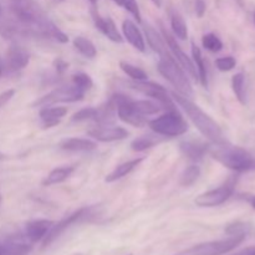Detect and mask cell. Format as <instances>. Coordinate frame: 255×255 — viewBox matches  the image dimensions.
Here are the masks:
<instances>
[{"label":"cell","instance_id":"obj_16","mask_svg":"<svg viewBox=\"0 0 255 255\" xmlns=\"http://www.w3.org/2000/svg\"><path fill=\"white\" fill-rule=\"evenodd\" d=\"M32 251V244L24 237L9 238L0 242V255H29Z\"/></svg>","mask_w":255,"mask_h":255},{"label":"cell","instance_id":"obj_13","mask_svg":"<svg viewBox=\"0 0 255 255\" xmlns=\"http://www.w3.org/2000/svg\"><path fill=\"white\" fill-rule=\"evenodd\" d=\"M30 61V55L24 47L19 45H11L6 51V56L2 61V72L14 74L25 69Z\"/></svg>","mask_w":255,"mask_h":255},{"label":"cell","instance_id":"obj_11","mask_svg":"<svg viewBox=\"0 0 255 255\" xmlns=\"http://www.w3.org/2000/svg\"><path fill=\"white\" fill-rule=\"evenodd\" d=\"M91 212H92L91 207H84V208L77 209V211L74 212L72 214L65 217V218H62L60 222L55 223L54 226H52V228L50 229L49 233H47V236L45 237L42 246L44 247L50 246V244H51L54 241H56V239L59 238L61 234H64L65 232L70 228V227H72L74 224L79 223V222L84 221V219L89 218L90 214H91Z\"/></svg>","mask_w":255,"mask_h":255},{"label":"cell","instance_id":"obj_14","mask_svg":"<svg viewBox=\"0 0 255 255\" xmlns=\"http://www.w3.org/2000/svg\"><path fill=\"white\" fill-rule=\"evenodd\" d=\"M55 224L54 221H49V219H36V221H30L25 224L24 229V238L26 239L29 243L35 244L40 241H44L45 237L52 228Z\"/></svg>","mask_w":255,"mask_h":255},{"label":"cell","instance_id":"obj_19","mask_svg":"<svg viewBox=\"0 0 255 255\" xmlns=\"http://www.w3.org/2000/svg\"><path fill=\"white\" fill-rule=\"evenodd\" d=\"M209 144L199 141H183L179 144V149L189 161L198 162L203 159L207 152H209Z\"/></svg>","mask_w":255,"mask_h":255},{"label":"cell","instance_id":"obj_39","mask_svg":"<svg viewBox=\"0 0 255 255\" xmlns=\"http://www.w3.org/2000/svg\"><path fill=\"white\" fill-rule=\"evenodd\" d=\"M14 95H15V90H6V91L1 92V94H0V109L4 107L5 105H6L7 102L14 97Z\"/></svg>","mask_w":255,"mask_h":255},{"label":"cell","instance_id":"obj_42","mask_svg":"<svg viewBox=\"0 0 255 255\" xmlns=\"http://www.w3.org/2000/svg\"><path fill=\"white\" fill-rule=\"evenodd\" d=\"M232 255H255V247H249V248L243 249V251L238 252V253H234Z\"/></svg>","mask_w":255,"mask_h":255},{"label":"cell","instance_id":"obj_40","mask_svg":"<svg viewBox=\"0 0 255 255\" xmlns=\"http://www.w3.org/2000/svg\"><path fill=\"white\" fill-rule=\"evenodd\" d=\"M54 67H55V70H56V72L57 74H64L65 71H66L67 69H69V64H67L66 61H65V60H62V59H56L54 61Z\"/></svg>","mask_w":255,"mask_h":255},{"label":"cell","instance_id":"obj_50","mask_svg":"<svg viewBox=\"0 0 255 255\" xmlns=\"http://www.w3.org/2000/svg\"><path fill=\"white\" fill-rule=\"evenodd\" d=\"M254 24H255V12H254Z\"/></svg>","mask_w":255,"mask_h":255},{"label":"cell","instance_id":"obj_18","mask_svg":"<svg viewBox=\"0 0 255 255\" xmlns=\"http://www.w3.org/2000/svg\"><path fill=\"white\" fill-rule=\"evenodd\" d=\"M122 31H124V36L126 37L127 41L132 45L138 51L144 52L146 51V44H144V37L137 25L129 19L125 20L122 22Z\"/></svg>","mask_w":255,"mask_h":255},{"label":"cell","instance_id":"obj_15","mask_svg":"<svg viewBox=\"0 0 255 255\" xmlns=\"http://www.w3.org/2000/svg\"><path fill=\"white\" fill-rule=\"evenodd\" d=\"M89 136L100 142L121 141L128 136V131L119 126H99L90 129Z\"/></svg>","mask_w":255,"mask_h":255},{"label":"cell","instance_id":"obj_4","mask_svg":"<svg viewBox=\"0 0 255 255\" xmlns=\"http://www.w3.org/2000/svg\"><path fill=\"white\" fill-rule=\"evenodd\" d=\"M159 74L168 80L169 84L178 91V94L183 95L186 97H191L193 95V89L187 77L184 70L177 64L173 56L159 57V61L157 64Z\"/></svg>","mask_w":255,"mask_h":255},{"label":"cell","instance_id":"obj_30","mask_svg":"<svg viewBox=\"0 0 255 255\" xmlns=\"http://www.w3.org/2000/svg\"><path fill=\"white\" fill-rule=\"evenodd\" d=\"M133 106L137 111L143 116H149V115L158 114L162 110V106L158 102L148 101V100H133Z\"/></svg>","mask_w":255,"mask_h":255},{"label":"cell","instance_id":"obj_43","mask_svg":"<svg viewBox=\"0 0 255 255\" xmlns=\"http://www.w3.org/2000/svg\"><path fill=\"white\" fill-rule=\"evenodd\" d=\"M5 159H7V156H6V154L2 153V152H0V162L5 161Z\"/></svg>","mask_w":255,"mask_h":255},{"label":"cell","instance_id":"obj_51","mask_svg":"<svg viewBox=\"0 0 255 255\" xmlns=\"http://www.w3.org/2000/svg\"><path fill=\"white\" fill-rule=\"evenodd\" d=\"M114 1H115V2H117V0H114Z\"/></svg>","mask_w":255,"mask_h":255},{"label":"cell","instance_id":"obj_28","mask_svg":"<svg viewBox=\"0 0 255 255\" xmlns=\"http://www.w3.org/2000/svg\"><path fill=\"white\" fill-rule=\"evenodd\" d=\"M74 46L76 47L77 51L81 55H84L87 59H94L97 55L96 46L94 45V42L91 40L86 39L84 36H76L74 39Z\"/></svg>","mask_w":255,"mask_h":255},{"label":"cell","instance_id":"obj_21","mask_svg":"<svg viewBox=\"0 0 255 255\" xmlns=\"http://www.w3.org/2000/svg\"><path fill=\"white\" fill-rule=\"evenodd\" d=\"M143 161H144V157H138V158L129 159V161L119 164L117 167H115L114 171L110 172V173L107 174L105 181H106L107 183H112V182H116L117 179L124 178L125 176L131 173L133 169H136Z\"/></svg>","mask_w":255,"mask_h":255},{"label":"cell","instance_id":"obj_7","mask_svg":"<svg viewBox=\"0 0 255 255\" xmlns=\"http://www.w3.org/2000/svg\"><path fill=\"white\" fill-rule=\"evenodd\" d=\"M237 182H238V177L231 176L228 178V181L224 182L218 188L211 189V191L199 194L194 199V203L198 207H208V208H211V207H218L221 204L226 203L231 198L232 194L234 193Z\"/></svg>","mask_w":255,"mask_h":255},{"label":"cell","instance_id":"obj_8","mask_svg":"<svg viewBox=\"0 0 255 255\" xmlns=\"http://www.w3.org/2000/svg\"><path fill=\"white\" fill-rule=\"evenodd\" d=\"M111 100L114 101L115 106H116L117 116L120 117V120L136 127H142L147 125L148 121L146 120V116L141 115L134 109L133 100L129 99L128 96L116 94L111 97Z\"/></svg>","mask_w":255,"mask_h":255},{"label":"cell","instance_id":"obj_33","mask_svg":"<svg viewBox=\"0 0 255 255\" xmlns=\"http://www.w3.org/2000/svg\"><path fill=\"white\" fill-rule=\"evenodd\" d=\"M202 44H203L204 49L211 52H219L223 49V42H222V40L216 34H212V32L206 34L202 37Z\"/></svg>","mask_w":255,"mask_h":255},{"label":"cell","instance_id":"obj_23","mask_svg":"<svg viewBox=\"0 0 255 255\" xmlns=\"http://www.w3.org/2000/svg\"><path fill=\"white\" fill-rule=\"evenodd\" d=\"M67 109L62 106L57 107H49L45 106L44 109L40 110V119H41L42 124H44L45 127H52L56 126L60 121L62 120V117L66 116Z\"/></svg>","mask_w":255,"mask_h":255},{"label":"cell","instance_id":"obj_36","mask_svg":"<svg viewBox=\"0 0 255 255\" xmlns=\"http://www.w3.org/2000/svg\"><path fill=\"white\" fill-rule=\"evenodd\" d=\"M116 4L121 5V6H124L125 9L127 10V11L131 12V14L133 15L134 19L137 20V22H142L141 11H139L138 4H137V0H117Z\"/></svg>","mask_w":255,"mask_h":255},{"label":"cell","instance_id":"obj_32","mask_svg":"<svg viewBox=\"0 0 255 255\" xmlns=\"http://www.w3.org/2000/svg\"><path fill=\"white\" fill-rule=\"evenodd\" d=\"M199 176H201V168L196 166V164H192V166L187 167L183 171V173L181 174L179 183L183 187H191L192 184H194L198 181Z\"/></svg>","mask_w":255,"mask_h":255},{"label":"cell","instance_id":"obj_1","mask_svg":"<svg viewBox=\"0 0 255 255\" xmlns=\"http://www.w3.org/2000/svg\"><path fill=\"white\" fill-rule=\"evenodd\" d=\"M9 9L15 22L0 25V31L4 35H31L45 39H54L65 44L69 37L62 32L40 5L32 0H9Z\"/></svg>","mask_w":255,"mask_h":255},{"label":"cell","instance_id":"obj_17","mask_svg":"<svg viewBox=\"0 0 255 255\" xmlns=\"http://www.w3.org/2000/svg\"><path fill=\"white\" fill-rule=\"evenodd\" d=\"M92 19H94L95 26L107 37L111 41L114 42H122L124 41V37L121 36V34L117 30L116 24L114 22V20L111 17H102L101 15L97 11H92Z\"/></svg>","mask_w":255,"mask_h":255},{"label":"cell","instance_id":"obj_49","mask_svg":"<svg viewBox=\"0 0 255 255\" xmlns=\"http://www.w3.org/2000/svg\"><path fill=\"white\" fill-rule=\"evenodd\" d=\"M0 203H1V194H0Z\"/></svg>","mask_w":255,"mask_h":255},{"label":"cell","instance_id":"obj_46","mask_svg":"<svg viewBox=\"0 0 255 255\" xmlns=\"http://www.w3.org/2000/svg\"><path fill=\"white\" fill-rule=\"evenodd\" d=\"M251 204H252V207L255 209V197H253V198L251 199Z\"/></svg>","mask_w":255,"mask_h":255},{"label":"cell","instance_id":"obj_6","mask_svg":"<svg viewBox=\"0 0 255 255\" xmlns=\"http://www.w3.org/2000/svg\"><path fill=\"white\" fill-rule=\"evenodd\" d=\"M244 239H246L244 234H242V236H231L227 239L197 244V246L179 252L176 255H223L241 246Z\"/></svg>","mask_w":255,"mask_h":255},{"label":"cell","instance_id":"obj_41","mask_svg":"<svg viewBox=\"0 0 255 255\" xmlns=\"http://www.w3.org/2000/svg\"><path fill=\"white\" fill-rule=\"evenodd\" d=\"M207 9V5L204 2V0H197L196 1V12H197V16L202 17L206 12Z\"/></svg>","mask_w":255,"mask_h":255},{"label":"cell","instance_id":"obj_24","mask_svg":"<svg viewBox=\"0 0 255 255\" xmlns=\"http://www.w3.org/2000/svg\"><path fill=\"white\" fill-rule=\"evenodd\" d=\"M192 57H193V62L197 67V72H198V81L201 82L202 86L207 89L208 87V70H207V65L201 49L194 42H192Z\"/></svg>","mask_w":255,"mask_h":255},{"label":"cell","instance_id":"obj_35","mask_svg":"<svg viewBox=\"0 0 255 255\" xmlns=\"http://www.w3.org/2000/svg\"><path fill=\"white\" fill-rule=\"evenodd\" d=\"M72 82H74V85H76L77 87H80V89L85 92L91 90L92 86H94L92 79L89 75L85 74V72H79V74L74 75V76H72Z\"/></svg>","mask_w":255,"mask_h":255},{"label":"cell","instance_id":"obj_2","mask_svg":"<svg viewBox=\"0 0 255 255\" xmlns=\"http://www.w3.org/2000/svg\"><path fill=\"white\" fill-rule=\"evenodd\" d=\"M171 95L172 99L178 104L179 107H182V110L186 112L189 120L194 124V126L208 141H211L214 144L228 143L221 126L209 115H207L201 107L197 106L188 97L183 96V95L177 94V92H172Z\"/></svg>","mask_w":255,"mask_h":255},{"label":"cell","instance_id":"obj_44","mask_svg":"<svg viewBox=\"0 0 255 255\" xmlns=\"http://www.w3.org/2000/svg\"><path fill=\"white\" fill-rule=\"evenodd\" d=\"M151 1L153 2V4L156 5L157 7H159V6H161V0H151Z\"/></svg>","mask_w":255,"mask_h":255},{"label":"cell","instance_id":"obj_26","mask_svg":"<svg viewBox=\"0 0 255 255\" xmlns=\"http://www.w3.org/2000/svg\"><path fill=\"white\" fill-rule=\"evenodd\" d=\"M171 27L173 35L179 40H186L188 36V27L183 16L178 11H172L171 14Z\"/></svg>","mask_w":255,"mask_h":255},{"label":"cell","instance_id":"obj_45","mask_svg":"<svg viewBox=\"0 0 255 255\" xmlns=\"http://www.w3.org/2000/svg\"><path fill=\"white\" fill-rule=\"evenodd\" d=\"M2 75V60L1 57H0V76Z\"/></svg>","mask_w":255,"mask_h":255},{"label":"cell","instance_id":"obj_52","mask_svg":"<svg viewBox=\"0 0 255 255\" xmlns=\"http://www.w3.org/2000/svg\"><path fill=\"white\" fill-rule=\"evenodd\" d=\"M59 1H64V0H59Z\"/></svg>","mask_w":255,"mask_h":255},{"label":"cell","instance_id":"obj_48","mask_svg":"<svg viewBox=\"0 0 255 255\" xmlns=\"http://www.w3.org/2000/svg\"><path fill=\"white\" fill-rule=\"evenodd\" d=\"M0 14H1V5H0Z\"/></svg>","mask_w":255,"mask_h":255},{"label":"cell","instance_id":"obj_10","mask_svg":"<svg viewBox=\"0 0 255 255\" xmlns=\"http://www.w3.org/2000/svg\"><path fill=\"white\" fill-rule=\"evenodd\" d=\"M128 86H131V89L136 90L141 94L146 95V96L156 100L163 109L176 110V105L173 104V99L169 97L168 91L163 86L156 84V82H151L148 80H146V81H133L128 82Z\"/></svg>","mask_w":255,"mask_h":255},{"label":"cell","instance_id":"obj_34","mask_svg":"<svg viewBox=\"0 0 255 255\" xmlns=\"http://www.w3.org/2000/svg\"><path fill=\"white\" fill-rule=\"evenodd\" d=\"M97 119V109L94 107H86V109L80 110L79 112L74 114V116L71 117L72 122H81V121H96Z\"/></svg>","mask_w":255,"mask_h":255},{"label":"cell","instance_id":"obj_12","mask_svg":"<svg viewBox=\"0 0 255 255\" xmlns=\"http://www.w3.org/2000/svg\"><path fill=\"white\" fill-rule=\"evenodd\" d=\"M162 34H163L167 46H168L169 51H171L172 56L174 57L177 64H178L179 66H181L182 69L194 80V81H198V72H197V67L196 65H194L193 60L182 50V47L179 46L178 42H177L176 37L172 36L163 26H162Z\"/></svg>","mask_w":255,"mask_h":255},{"label":"cell","instance_id":"obj_29","mask_svg":"<svg viewBox=\"0 0 255 255\" xmlns=\"http://www.w3.org/2000/svg\"><path fill=\"white\" fill-rule=\"evenodd\" d=\"M162 139L157 136H152V134H146V136H141L138 138L133 139L131 142V148L134 152H142L146 149L151 148L154 144L159 143Z\"/></svg>","mask_w":255,"mask_h":255},{"label":"cell","instance_id":"obj_54","mask_svg":"<svg viewBox=\"0 0 255 255\" xmlns=\"http://www.w3.org/2000/svg\"><path fill=\"white\" fill-rule=\"evenodd\" d=\"M128 255H132V254H128Z\"/></svg>","mask_w":255,"mask_h":255},{"label":"cell","instance_id":"obj_22","mask_svg":"<svg viewBox=\"0 0 255 255\" xmlns=\"http://www.w3.org/2000/svg\"><path fill=\"white\" fill-rule=\"evenodd\" d=\"M59 147L64 151H71V152H90L94 151L97 148L96 142L91 141V139L87 138H66L62 139L60 142Z\"/></svg>","mask_w":255,"mask_h":255},{"label":"cell","instance_id":"obj_47","mask_svg":"<svg viewBox=\"0 0 255 255\" xmlns=\"http://www.w3.org/2000/svg\"><path fill=\"white\" fill-rule=\"evenodd\" d=\"M90 2H91V4L94 5V6H96V4H97V0H90Z\"/></svg>","mask_w":255,"mask_h":255},{"label":"cell","instance_id":"obj_9","mask_svg":"<svg viewBox=\"0 0 255 255\" xmlns=\"http://www.w3.org/2000/svg\"><path fill=\"white\" fill-rule=\"evenodd\" d=\"M85 96V91H82L76 85L72 86H61L52 90L44 97H40L39 100L34 102V106L45 107L50 105L59 104V102H77L81 101Z\"/></svg>","mask_w":255,"mask_h":255},{"label":"cell","instance_id":"obj_53","mask_svg":"<svg viewBox=\"0 0 255 255\" xmlns=\"http://www.w3.org/2000/svg\"><path fill=\"white\" fill-rule=\"evenodd\" d=\"M74 255H81V254H74Z\"/></svg>","mask_w":255,"mask_h":255},{"label":"cell","instance_id":"obj_31","mask_svg":"<svg viewBox=\"0 0 255 255\" xmlns=\"http://www.w3.org/2000/svg\"><path fill=\"white\" fill-rule=\"evenodd\" d=\"M120 67L133 81H146V80H148V75H147V72L144 70H142L141 67L134 66V65L129 64V62L121 61L120 62Z\"/></svg>","mask_w":255,"mask_h":255},{"label":"cell","instance_id":"obj_37","mask_svg":"<svg viewBox=\"0 0 255 255\" xmlns=\"http://www.w3.org/2000/svg\"><path fill=\"white\" fill-rule=\"evenodd\" d=\"M216 66L221 71L227 72L233 70L237 66V60L233 56H223L216 60Z\"/></svg>","mask_w":255,"mask_h":255},{"label":"cell","instance_id":"obj_3","mask_svg":"<svg viewBox=\"0 0 255 255\" xmlns=\"http://www.w3.org/2000/svg\"><path fill=\"white\" fill-rule=\"evenodd\" d=\"M209 152L216 161L237 173L255 169V157L242 147L232 146L229 143L214 144L213 148H209Z\"/></svg>","mask_w":255,"mask_h":255},{"label":"cell","instance_id":"obj_20","mask_svg":"<svg viewBox=\"0 0 255 255\" xmlns=\"http://www.w3.org/2000/svg\"><path fill=\"white\" fill-rule=\"evenodd\" d=\"M144 34H146L147 42L151 49L157 52L159 57L172 56L171 51H168V47H167L166 40H163V37L154 30L153 26H151L149 24H144Z\"/></svg>","mask_w":255,"mask_h":255},{"label":"cell","instance_id":"obj_25","mask_svg":"<svg viewBox=\"0 0 255 255\" xmlns=\"http://www.w3.org/2000/svg\"><path fill=\"white\" fill-rule=\"evenodd\" d=\"M74 171H75V167L72 166L59 167V168L52 169V171L44 178V181H42V186L50 187V186H54V184L62 183V182H65L70 176H71Z\"/></svg>","mask_w":255,"mask_h":255},{"label":"cell","instance_id":"obj_5","mask_svg":"<svg viewBox=\"0 0 255 255\" xmlns=\"http://www.w3.org/2000/svg\"><path fill=\"white\" fill-rule=\"evenodd\" d=\"M149 128L158 136L177 137L188 131V124L176 110H167L166 114L147 122Z\"/></svg>","mask_w":255,"mask_h":255},{"label":"cell","instance_id":"obj_38","mask_svg":"<svg viewBox=\"0 0 255 255\" xmlns=\"http://www.w3.org/2000/svg\"><path fill=\"white\" fill-rule=\"evenodd\" d=\"M247 231H248V226L244 223H241V222L231 224V226H228L226 228L227 234H229V236H242V234L246 236Z\"/></svg>","mask_w":255,"mask_h":255},{"label":"cell","instance_id":"obj_27","mask_svg":"<svg viewBox=\"0 0 255 255\" xmlns=\"http://www.w3.org/2000/svg\"><path fill=\"white\" fill-rule=\"evenodd\" d=\"M232 89H233L234 95L237 100L242 105H247V86H246V76L243 72H238L232 79Z\"/></svg>","mask_w":255,"mask_h":255}]
</instances>
